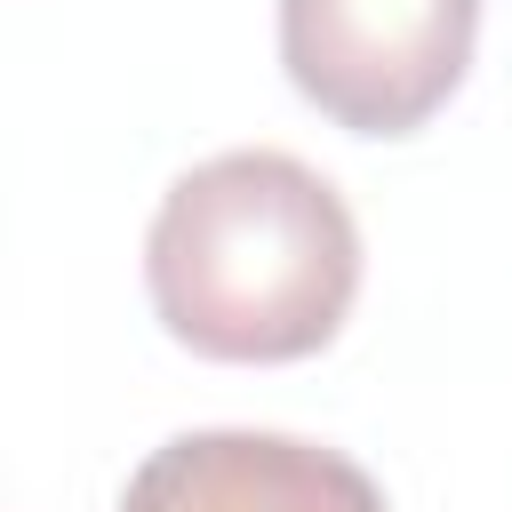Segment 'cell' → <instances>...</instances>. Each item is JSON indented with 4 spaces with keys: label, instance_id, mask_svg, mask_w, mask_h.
<instances>
[{
    "label": "cell",
    "instance_id": "1",
    "mask_svg": "<svg viewBox=\"0 0 512 512\" xmlns=\"http://www.w3.org/2000/svg\"><path fill=\"white\" fill-rule=\"evenodd\" d=\"M144 288L160 328L200 360L280 368L336 344L360 296V224L296 152H216L160 192Z\"/></svg>",
    "mask_w": 512,
    "mask_h": 512
},
{
    "label": "cell",
    "instance_id": "2",
    "mask_svg": "<svg viewBox=\"0 0 512 512\" xmlns=\"http://www.w3.org/2000/svg\"><path fill=\"white\" fill-rule=\"evenodd\" d=\"M480 0H280V64L352 136L424 128L472 64Z\"/></svg>",
    "mask_w": 512,
    "mask_h": 512
},
{
    "label": "cell",
    "instance_id": "3",
    "mask_svg": "<svg viewBox=\"0 0 512 512\" xmlns=\"http://www.w3.org/2000/svg\"><path fill=\"white\" fill-rule=\"evenodd\" d=\"M120 512H384V488L344 448L216 424L160 440L128 472Z\"/></svg>",
    "mask_w": 512,
    "mask_h": 512
}]
</instances>
